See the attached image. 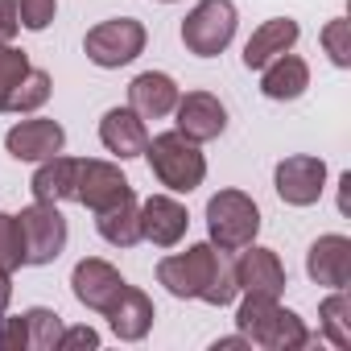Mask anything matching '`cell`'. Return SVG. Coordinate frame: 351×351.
<instances>
[{"mask_svg": "<svg viewBox=\"0 0 351 351\" xmlns=\"http://www.w3.org/2000/svg\"><path fill=\"white\" fill-rule=\"evenodd\" d=\"M298 38H302L298 21H289V17H273V21H265V25L248 38V46H244V66H248V71L269 66L273 58L289 54V50L298 46Z\"/></svg>", "mask_w": 351, "mask_h": 351, "instance_id": "cell-18", "label": "cell"}, {"mask_svg": "<svg viewBox=\"0 0 351 351\" xmlns=\"http://www.w3.org/2000/svg\"><path fill=\"white\" fill-rule=\"evenodd\" d=\"M273 186H277L281 203H289V207H314L322 199V191H326V161L310 157V153H293V157L277 161Z\"/></svg>", "mask_w": 351, "mask_h": 351, "instance_id": "cell-8", "label": "cell"}, {"mask_svg": "<svg viewBox=\"0 0 351 351\" xmlns=\"http://www.w3.org/2000/svg\"><path fill=\"white\" fill-rule=\"evenodd\" d=\"M236 326L252 347H265V351H298L310 343L306 322L293 310H285L277 298H265V293H244L236 310Z\"/></svg>", "mask_w": 351, "mask_h": 351, "instance_id": "cell-2", "label": "cell"}, {"mask_svg": "<svg viewBox=\"0 0 351 351\" xmlns=\"http://www.w3.org/2000/svg\"><path fill=\"white\" fill-rule=\"evenodd\" d=\"M25 265V248H21V232H17V215L0 211V269L13 273Z\"/></svg>", "mask_w": 351, "mask_h": 351, "instance_id": "cell-27", "label": "cell"}, {"mask_svg": "<svg viewBox=\"0 0 351 351\" xmlns=\"http://www.w3.org/2000/svg\"><path fill=\"white\" fill-rule=\"evenodd\" d=\"M25 322V351H58V339H62V318L46 306H34L21 314Z\"/></svg>", "mask_w": 351, "mask_h": 351, "instance_id": "cell-24", "label": "cell"}, {"mask_svg": "<svg viewBox=\"0 0 351 351\" xmlns=\"http://www.w3.org/2000/svg\"><path fill=\"white\" fill-rule=\"evenodd\" d=\"M75 173H79V157L54 153L34 169L29 191L38 203H66V199H75Z\"/></svg>", "mask_w": 351, "mask_h": 351, "instance_id": "cell-21", "label": "cell"}, {"mask_svg": "<svg viewBox=\"0 0 351 351\" xmlns=\"http://www.w3.org/2000/svg\"><path fill=\"white\" fill-rule=\"evenodd\" d=\"M5 149L17 161H46L66 149V128L58 120H21L5 132Z\"/></svg>", "mask_w": 351, "mask_h": 351, "instance_id": "cell-14", "label": "cell"}, {"mask_svg": "<svg viewBox=\"0 0 351 351\" xmlns=\"http://www.w3.org/2000/svg\"><path fill=\"white\" fill-rule=\"evenodd\" d=\"M191 228V215L178 199H169V195H149L141 203V240H149L153 248H173V244H182Z\"/></svg>", "mask_w": 351, "mask_h": 351, "instance_id": "cell-13", "label": "cell"}, {"mask_svg": "<svg viewBox=\"0 0 351 351\" xmlns=\"http://www.w3.org/2000/svg\"><path fill=\"white\" fill-rule=\"evenodd\" d=\"M132 199V186L128 178L112 165V161H87L79 157V173H75V203H83L87 211H108L116 203Z\"/></svg>", "mask_w": 351, "mask_h": 351, "instance_id": "cell-9", "label": "cell"}, {"mask_svg": "<svg viewBox=\"0 0 351 351\" xmlns=\"http://www.w3.org/2000/svg\"><path fill=\"white\" fill-rule=\"evenodd\" d=\"M318 326H322V335H326L339 351L351 347V298H347L343 289H335V293L318 306Z\"/></svg>", "mask_w": 351, "mask_h": 351, "instance_id": "cell-23", "label": "cell"}, {"mask_svg": "<svg viewBox=\"0 0 351 351\" xmlns=\"http://www.w3.org/2000/svg\"><path fill=\"white\" fill-rule=\"evenodd\" d=\"M232 347H252L244 335H228V339H215V351H232Z\"/></svg>", "mask_w": 351, "mask_h": 351, "instance_id": "cell-32", "label": "cell"}, {"mask_svg": "<svg viewBox=\"0 0 351 351\" xmlns=\"http://www.w3.org/2000/svg\"><path fill=\"white\" fill-rule=\"evenodd\" d=\"M322 46L330 54L335 66H351V21L347 17H335L322 25Z\"/></svg>", "mask_w": 351, "mask_h": 351, "instance_id": "cell-28", "label": "cell"}, {"mask_svg": "<svg viewBox=\"0 0 351 351\" xmlns=\"http://www.w3.org/2000/svg\"><path fill=\"white\" fill-rule=\"evenodd\" d=\"M236 21H240V13L232 0H199L182 21V46L199 58H215L232 46Z\"/></svg>", "mask_w": 351, "mask_h": 351, "instance_id": "cell-5", "label": "cell"}, {"mask_svg": "<svg viewBox=\"0 0 351 351\" xmlns=\"http://www.w3.org/2000/svg\"><path fill=\"white\" fill-rule=\"evenodd\" d=\"M232 273H236V285L240 293H265V298H281L289 277H285V265L273 248H240L236 261H232Z\"/></svg>", "mask_w": 351, "mask_h": 351, "instance_id": "cell-11", "label": "cell"}, {"mask_svg": "<svg viewBox=\"0 0 351 351\" xmlns=\"http://www.w3.org/2000/svg\"><path fill=\"white\" fill-rule=\"evenodd\" d=\"M95 228H99V236H104L112 248H132V244H141V203H136V195L124 199V203H116V207H108V211H99Z\"/></svg>", "mask_w": 351, "mask_h": 351, "instance_id": "cell-22", "label": "cell"}, {"mask_svg": "<svg viewBox=\"0 0 351 351\" xmlns=\"http://www.w3.org/2000/svg\"><path fill=\"white\" fill-rule=\"evenodd\" d=\"M145 42H149V34H145L141 21H132V17H112V21H99L95 29H87L83 50H87V58H91L95 66L120 71V66H128V62L145 50Z\"/></svg>", "mask_w": 351, "mask_h": 351, "instance_id": "cell-7", "label": "cell"}, {"mask_svg": "<svg viewBox=\"0 0 351 351\" xmlns=\"http://www.w3.org/2000/svg\"><path fill=\"white\" fill-rule=\"evenodd\" d=\"M124 285L128 281L120 277V269L108 265V261H99V256H83L75 265V273H71V289H75L79 306H87L95 314H108L116 306V298L124 293Z\"/></svg>", "mask_w": 351, "mask_h": 351, "instance_id": "cell-10", "label": "cell"}, {"mask_svg": "<svg viewBox=\"0 0 351 351\" xmlns=\"http://www.w3.org/2000/svg\"><path fill=\"white\" fill-rule=\"evenodd\" d=\"M207 232L211 244L223 252H240L261 232V207L244 191H219L207 199Z\"/></svg>", "mask_w": 351, "mask_h": 351, "instance_id": "cell-4", "label": "cell"}, {"mask_svg": "<svg viewBox=\"0 0 351 351\" xmlns=\"http://www.w3.org/2000/svg\"><path fill=\"white\" fill-rule=\"evenodd\" d=\"M17 232H21V248H25V265H54L66 248V219L58 211V203H38L25 207L17 215Z\"/></svg>", "mask_w": 351, "mask_h": 351, "instance_id": "cell-6", "label": "cell"}, {"mask_svg": "<svg viewBox=\"0 0 351 351\" xmlns=\"http://www.w3.org/2000/svg\"><path fill=\"white\" fill-rule=\"evenodd\" d=\"M17 29H21V21H17V0H0V46L13 42Z\"/></svg>", "mask_w": 351, "mask_h": 351, "instance_id": "cell-31", "label": "cell"}, {"mask_svg": "<svg viewBox=\"0 0 351 351\" xmlns=\"http://www.w3.org/2000/svg\"><path fill=\"white\" fill-rule=\"evenodd\" d=\"M50 91H54V79L46 75V71H25V79L13 87V95H9V112H38L46 99H50Z\"/></svg>", "mask_w": 351, "mask_h": 351, "instance_id": "cell-25", "label": "cell"}, {"mask_svg": "<svg viewBox=\"0 0 351 351\" xmlns=\"http://www.w3.org/2000/svg\"><path fill=\"white\" fill-rule=\"evenodd\" d=\"M173 116H178V132L191 136L195 145L215 141V136H223V128H228V108H223L211 91H186V95H178Z\"/></svg>", "mask_w": 351, "mask_h": 351, "instance_id": "cell-12", "label": "cell"}, {"mask_svg": "<svg viewBox=\"0 0 351 351\" xmlns=\"http://www.w3.org/2000/svg\"><path fill=\"white\" fill-rule=\"evenodd\" d=\"M153 318H157L153 298H149L145 289H136V285H124V293H120V298H116V306L108 310L112 335H116V339H124V343L145 339V335H149V326H153Z\"/></svg>", "mask_w": 351, "mask_h": 351, "instance_id": "cell-19", "label": "cell"}, {"mask_svg": "<svg viewBox=\"0 0 351 351\" xmlns=\"http://www.w3.org/2000/svg\"><path fill=\"white\" fill-rule=\"evenodd\" d=\"M99 141H104L108 153H116L120 161H128V157L145 153L149 132H145V120L132 108H108L104 120H99Z\"/></svg>", "mask_w": 351, "mask_h": 351, "instance_id": "cell-17", "label": "cell"}, {"mask_svg": "<svg viewBox=\"0 0 351 351\" xmlns=\"http://www.w3.org/2000/svg\"><path fill=\"white\" fill-rule=\"evenodd\" d=\"M161 5H173V0H161Z\"/></svg>", "mask_w": 351, "mask_h": 351, "instance_id": "cell-33", "label": "cell"}, {"mask_svg": "<svg viewBox=\"0 0 351 351\" xmlns=\"http://www.w3.org/2000/svg\"><path fill=\"white\" fill-rule=\"evenodd\" d=\"M306 87H310V66H306V58H298V54H281V58H273L269 66H261V95H265V99L285 104V99L306 95Z\"/></svg>", "mask_w": 351, "mask_h": 351, "instance_id": "cell-20", "label": "cell"}, {"mask_svg": "<svg viewBox=\"0 0 351 351\" xmlns=\"http://www.w3.org/2000/svg\"><path fill=\"white\" fill-rule=\"evenodd\" d=\"M25 71H29V54L25 50H17L9 42L0 46V112H9V95L25 79Z\"/></svg>", "mask_w": 351, "mask_h": 351, "instance_id": "cell-26", "label": "cell"}, {"mask_svg": "<svg viewBox=\"0 0 351 351\" xmlns=\"http://www.w3.org/2000/svg\"><path fill=\"white\" fill-rule=\"evenodd\" d=\"M58 13V0H17V21L34 34H42Z\"/></svg>", "mask_w": 351, "mask_h": 351, "instance_id": "cell-29", "label": "cell"}, {"mask_svg": "<svg viewBox=\"0 0 351 351\" xmlns=\"http://www.w3.org/2000/svg\"><path fill=\"white\" fill-rule=\"evenodd\" d=\"M157 281L173 293V298H199L207 306H232L240 285L232 273V261L223 248L207 244H191L186 252H173L157 261Z\"/></svg>", "mask_w": 351, "mask_h": 351, "instance_id": "cell-1", "label": "cell"}, {"mask_svg": "<svg viewBox=\"0 0 351 351\" xmlns=\"http://www.w3.org/2000/svg\"><path fill=\"white\" fill-rule=\"evenodd\" d=\"M306 273L314 285H326V289H347L351 281V240L330 232V236H318L306 252Z\"/></svg>", "mask_w": 351, "mask_h": 351, "instance_id": "cell-15", "label": "cell"}, {"mask_svg": "<svg viewBox=\"0 0 351 351\" xmlns=\"http://www.w3.org/2000/svg\"><path fill=\"white\" fill-rule=\"evenodd\" d=\"M178 83H173L169 75L161 71H145L128 83V108L141 116V120H165L173 112V104H178Z\"/></svg>", "mask_w": 351, "mask_h": 351, "instance_id": "cell-16", "label": "cell"}, {"mask_svg": "<svg viewBox=\"0 0 351 351\" xmlns=\"http://www.w3.org/2000/svg\"><path fill=\"white\" fill-rule=\"evenodd\" d=\"M75 347H91V351H95V347H99V335H95L91 326H71V330L62 326V339H58V351H75Z\"/></svg>", "mask_w": 351, "mask_h": 351, "instance_id": "cell-30", "label": "cell"}, {"mask_svg": "<svg viewBox=\"0 0 351 351\" xmlns=\"http://www.w3.org/2000/svg\"><path fill=\"white\" fill-rule=\"evenodd\" d=\"M0 318H5V310H0Z\"/></svg>", "mask_w": 351, "mask_h": 351, "instance_id": "cell-34", "label": "cell"}, {"mask_svg": "<svg viewBox=\"0 0 351 351\" xmlns=\"http://www.w3.org/2000/svg\"><path fill=\"white\" fill-rule=\"evenodd\" d=\"M145 157H149L153 178L165 191H173V195H191L207 178V157H203V149L191 136H182L178 128H173V132H157L145 145Z\"/></svg>", "mask_w": 351, "mask_h": 351, "instance_id": "cell-3", "label": "cell"}]
</instances>
